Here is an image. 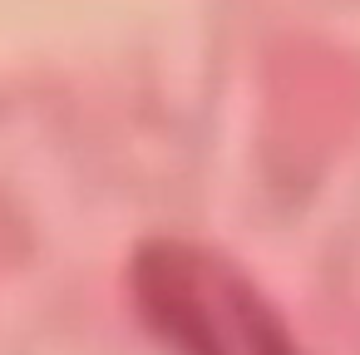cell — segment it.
<instances>
[{"instance_id":"1","label":"cell","mask_w":360,"mask_h":355,"mask_svg":"<svg viewBox=\"0 0 360 355\" xmlns=\"http://www.w3.org/2000/svg\"><path fill=\"white\" fill-rule=\"evenodd\" d=\"M129 286L139 316L173 355H306L257 281L202 242H148Z\"/></svg>"}]
</instances>
